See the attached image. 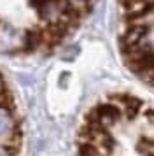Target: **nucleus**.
I'll use <instances>...</instances> for the list:
<instances>
[{
  "label": "nucleus",
  "instance_id": "obj_8",
  "mask_svg": "<svg viewBox=\"0 0 154 156\" xmlns=\"http://www.w3.org/2000/svg\"><path fill=\"white\" fill-rule=\"evenodd\" d=\"M0 156H12V151L9 147H5L4 144H0Z\"/></svg>",
  "mask_w": 154,
  "mask_h": 156
},
{
  "label": "nucleus",
  "instance_id": "obj_2",
  "mask_svg": "<svg viewBox=\"0 0 154 156\" xmlns=\"http://www.w3.org/2000/svg\"><path fill=\"white\" fill-rule=\"evenodd\" d=\"M121 116H123V111H121V107L116 105V104H110V102H107V104H102V105H98L96 109H93L89 112L88 118L91 119H95L100 125V126H103L105 130L112 125H116L119 123L121 119Z\"/></svg>",
  "mask_w": 154,
  "mask_h": 156
},
{
  "label": "nucleus",
  "instance_id": "obj_3",
  "mask_svg": "<svg viewBox=\"0 0 154 156\" xmlns=\"http://www.w3.org/2000/svg\"><path fill=\"white\" fill-rule=\"evenodd\" d=\"M149 25H144V23H130L128 25V28L124 30V34L121 37V49H126V48H130L133 44L140 42V41H144L149 37Z\"/></svg>",
  "mask_w": 154,
  "mask_h": 156
},
{
  "label": "nucleus",
  "instance_id": "obj_7",
  "mask_svg": "<svg viewBox=\"0 0 154 156\" xmlns=\"http://www.w3.org/2000/svg\"><path fill=\"white\" fill-rule=\"evenodd\" d=\"M65 2H67L68 7L74 9V11H81V9H84L89 4V0H65Z\"/></svg>",
  "mask_w": 154,
  "mask_h": 156
},
{
  "label": "nucleus",
  "instance_id": "obj_6",
  "mask_svg": "<svg viewBox=\"0 0 154 156\" xmlns=\"http://www.w3.org/2000/svg\"><path fill=\"white\" fill-rule=\"evenodd\" d=\"M138 151L144 156H154V140L152 139H144L138 144Z\"/></svg>",
  "mask_w": 154,
  "mask_h": 156
},
{
  "label": "nucleus",
  "instance_id": "obj_1",
  "mask_svg": "<svg viewBox=\"0 0 154 156\" xmlns=\"http://www.w3.org/2000/svg\"><path fill=\"white\" fill-rule=\"evenodd\" d=\"M25 46H26V34L7 25L0 27V53L19 51L25 49Z\"/></svg>",
  "mask_w": 154,
  "mask_h": 156
},
{
  "label": "nucleus",
  "instance_id": "obj_9",
  "mask_svg": "<svg viewBox=\"0 0 154 156\" xmlns=\"http://www.w3.org/2000/svg\"><path fill=\"white\" fill-rule=\"evenodd\" d=\"M4 97H5V84H4V79H2V76H0V102L4 100Z\"/></svg>",
  "mask_w": 154,
  "mask_h": 156
},
{
  "label": "nucleus",
  "instance_id": "obj_5",
  "mask_svg": "<svg viewBox=\"0 0 154 156\" xmlns=\"http://www.w3.org/2000/svg\"><path fill=\"white\" fill-rule=\"evenodd\" d=\"M79 156H107L100 147H96L95 144H88V142H81L79 146Z\"/></svg>",
  "mask_w": 154,
  "mask_h": 156
},
{
  "label": "nucleus",
  "instance_id": "obj_4",
  "mask_svg": "<svg viewBox=\"0 0 154 156\" xmlns=\"http://www.w3.org/2000/svg\"><path fill=\"white\" fill-rule=\"evenodd\" d=\"M16 133V119L5 105H0V144L11 142Z\"/></svg>",
  "mask_w": 154,
  "mask_h": 156
}]
</instances>
